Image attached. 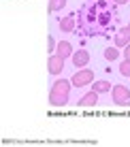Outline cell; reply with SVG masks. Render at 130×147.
Listing matches in <instances>:
<instances>
[{
    "instance_id": "obj_6",
    "label": "cell",
    "mask_w": 130,
    "mask_h": 147,
    "mask_svg": "<svg viewBox=\"0 0 130 147\" xmlns=\"http://www.w3.org/2000/svg\"><path fill=\"white\" fill-rule=\"evenodd\" d=\"M71 60H73L75 68H83V66L90 62V53L86 51V49H79V51H75V53L71 55Z\"/></svg>"
},
{
    "instance_id": "obj_12",
    "label": "cell",
    "mask_w": 130,
    "mask_h": 147,
    "mask_svg": "<svg viewBox=\"0 0 130 147\" xmlns=\"http://www.w3.org/2000/svg\"><path fill=\"white\" fill-rule=\"evenodd\" d=\"M119 47H107L104 49V58L109 60V62H113V60H117V55H119V51H117Z\"/></svg>"
},
{
    "instance_id": "obj_10",
    "label": "cell",
    "mask_w": 130,
    "mask_h": 147,
    "mask_svg": "<svg viewBox=\"0 0 130 147\" xmlns=\"http://www.w3.org/2000/svg\"><path fill=\"white\" fill-rule=\"evenodd\" d=\"M92 90H94V92H98V94L111 92V83H109V81H104V79H100V81H94Z\"/></svg>"
},
{
    "instance_id": "obj_9",
    "label": "cell",
    "mask_w": 130,
    "mask_h": 147,
    "mask_svg": "<svg viewBox=\"0 0 130 147\" xmlns=\"http://www.w3.org/2000/svg\"><path fill=\"white\" fill-rule=\"evenodd\" d=\"M60 30H62V32H73L75 30V15H66V17L60 22Z\"/></svg>"
},
{
    "instance_id": "obj_15",
    "label": "cell",
    "mask_w": 130,
    "mask_h": 147,
    "mask_svg": "<svg viewBox=\"0 0 130 147\" xmlns=\"http://www.w3.org/2000/svg\"><path fill=\"white\" fill-rule=\"evenodd\" d=\"M124 58H126V60H130V43L126 45V47H124Z\"/></svg>"
},
{
    "instance_id": "obj_5",
    "label": "cell",
    "mask_w": 130,
    "mask_h": 147,
    "mask_svg": "<svg viewBox=\"0 0 130 147\" xmlns=\"http://www.w3.org/2000/svg\"><path fill=\"white\" fill-rule=\"evenodd\" d=\"M128 43H130V28H128V26H124V28H119V30H117V34H115V47L124 49Z\"/></svg>"
},
{
    "instance_id": "obj_14",
    "label": "cell",
    "mask_w": 130,
    "mask_h": 147,
    "mask_svg": "<svg viewBox=\"0 0 130 147\" xmlns=\"http://www.w3.org/2000/svg\"><path fill=\"white\" fill-rule=\"evenodd\" d=\"M56 47H58L56 38H53V36H49V38H47V49H49V51H56Z\"/></svg>"
},
{
    "instance_id": "obj_8",
    "label": "cell",
    "mask_w": 130,
    "mask_h": 147,
    "mask_svg": "<svg viewBox=\"0 0 130 147\" xmlns=\"http://www.w3.org/2000/svg\"><path fill=\"white\" fill-rule=\"evenodd\" d=\"M96 102H98V92H94V90H92V92H88L77 105H79V107H94Z\"/></svg>"
},
{
    "instance_id": "obj_1",
    "label": "cell",
    "mask_w": 130,
    "mask_h": 147,
    "mask_svg": "<svg viewBox=\"0 0 130 147\" xmlns=\"http://www.w3.org/2000/svg\"><path fill=\"white\" fill-rule=\"evenodd\" d=\"M71 88H73V81L58 79L56 83L51 85V90H49V105H51V107H64V105H68Z\"/></svg>"
},
{
    "instance_id": "obj_2",
    "label": "cell",
    "mask_w": 130,
    "mask_h": 147,
    "mask_svg": "<svg viewBox=\"0 0 130 147\" xmlns=\"http://www.w3.org/2000/svg\"><path fill=\"white\" fill-rule=\"evenodd\" d=\"M71 81H73L75 88H83V85H90V83L94 81V73H92L90 68H79L77 73L73 75Z\"/></svg>"
},
{
    "instance_id": "obj_7",
    "label": "cell",
    "mask_w": 130,
    "mask_h": 147,
    "mask_svg": "<svg viewBox=\"0 0 130 147\" xmlns=\"http://www.w3.org/2000/svg\"><path fill=\"white\" fill-rule=\"evenodd\" d=\"M56 53L60 55V58H64V60H66V58H71V55H73L75 51H73V45L68 43V40H60V43H58V47H56Z\"/></svg>"
},
{
    "instance_id": "obj_4",
    "label": "cell",
    "mask_w": 130,
    "mask_h": 147,
    "mask_svg": "<svg viewBox=\"0 0 130 147\" xmlns=\"http://www.w3.org/2000/svg\"><path fill=\"white\" fill-rule=\"evenodd\" d=\"M47 68H49V73H51V75H60V73H62V68H64V58H60L58 53L49 55Z\"/></svg>"
},
{
    "instance_id": "obj_11",
    "label": "cell",
    "mask_w": 130,
    "mask_h": 147,
    "mask_svg": "<svg viewBox=\"0 0 130 147\" xmlns=\"http://www.w3.org/2000/svg\"><path fill=\"white\" fill-rule=\"evenodd\" d=\"M66 7V0H49V11L56 13V11H62Z\"/></svg>"
},
{
    "instance_id": "obj_3",
    "label": "cell",
    "mask_w": 130,
    "mask_h": 147,
    "mask_svg": "<svg viewBox=\"0 0 130 147\" xmlns=\"http://www.w3.org/2000/svg\"><path fill=\"white\" fill-rule=\"evenodd\" d=\"M111 96H113V102L115 105H128L130 102V90L126 85H113Z\"/></svg>"
},
{
    "instance_id": "obj_13",
    "label": "cell",
    "mask_w": 130,
    "mask_h": 147,
    "mask_svg": "<svg viewBox=\"0 0 130 147\" xmlns=\"http://www.w3.org/2000/svg\"><path fill=\"white\" fill-rule=\"evenodd\" d=\"M119 73H122L124 77H130V60H124V62L119 64Z\"/></svg>"
},
{
    "instance_id": "obj_16",
    "label": "cell",
    "mask_w": 130,
    "mask_h": 147,
    "mask_svg": "<svg viewBox=\"0 0 130 147\" xmlns=\"http://www.w3.org/2000/svg\"><path fill=\"white\" fill-rule=\"evenodd\" d=\"M113 2H115V4H126L128 0H113Z\"/></svg>"
}]
</instances>
